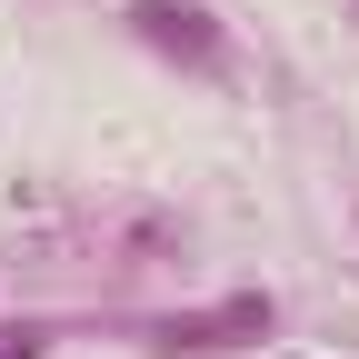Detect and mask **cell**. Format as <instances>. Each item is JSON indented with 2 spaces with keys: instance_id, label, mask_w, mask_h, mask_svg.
Wrapping results in <instances>:
<instances>
[{
  "instance_id": "1",
  "label": "cell",
  "mask_w": 359,
  "mask_h": 359,
  "mask_svg": "<svg viewBox=\"0 0 359 359\" xmlns=\"http://www.w3.org/2000/svg\"><path fill=\"white\" fill-rule=\"evenodd\" d=\"M30 349H40V339H30V330H11V339H0V359H30Z\"/></svg>"
}]
</instances>
